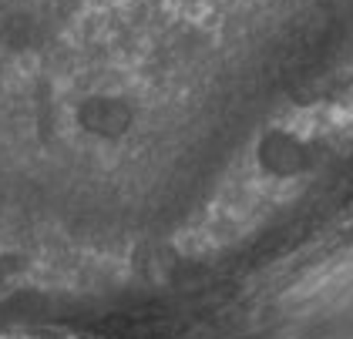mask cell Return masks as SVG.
I'll return each instance as SVG.
<instances>
[{"label":"cell","instance_id":"cell-1","mask_svg":"<svg viewBox=\"0 0 353 339\" xmlns=\"http://www.w3.org/2000/svg\"><path fill=\"white\" fill-rule=\"evenodd\" d=\"M74 118L84 134H91L98 141H118L135 125V107L121 94H88L78 105Z\"/></svg>","mask_w":353,"mask_h":339},{"label":"cell","instance_id":"cell-2","mask_svg":"<svg viewBox=\"0 0 353 339\" xmlns=\"http://www.w3.org/2000/svg\"><path fill=\"white\" fill-rule=\"evenodd\" d=\"M256 158H259V168L266 175H272V178H293V175H299L306 168V145L293 131L276 128L270 134H263V141L256 148Z\"/></svg>","mask_w":353,"mask_h":339}]
</instances>
